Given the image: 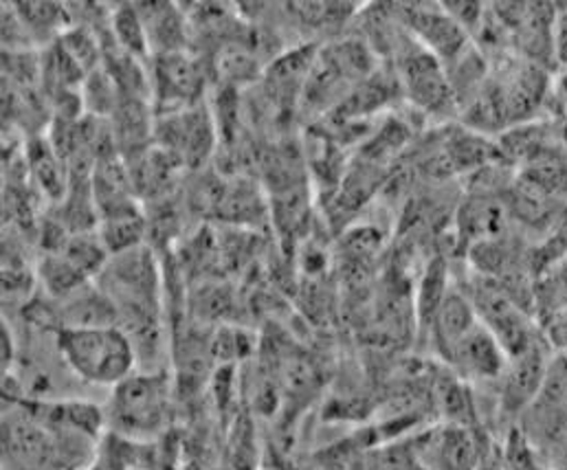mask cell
<instances>
[{
  "label": "cell",
  "instance_id": "7a4b0ae2",
  "mask_svg": "<svg viewBox=\"0 0 567 470\" xmlns=\"http://www.w3.org/2000/svg\"><path fill=\"white\" fill-rule=\"evenodd\" d=\"M169 414V383L163 372L133 374L115 387L111 420L124 438H147L165 427Z\"/></svg>",
  "mask_w": 567,
  "mask_h": 470
},
{
  "label": "cell",
  "instance_id": "7c38bea8",
  "mask_svg": "<svg viewBox=\"0 0 567 470\" xmlns=\"http://www.w3.org/2000/svg\"><path fill=\"white\" fill-rule=\"evenodd\" d=\"M16 7L20 11L18 18L22 20L27 33H55L60 29V20L64 18V13H60V7L49 2H24Z\"/></svg>",
  "mask_w": 567,
  "mask_h": 470
},
{
  "label": "cell",
  "instance_id": "277c9868",
  "mask_svg": "<svg viewBox=\"0 0 567 470\" xmlns=\"http://www.w3.org/2000/svg\"><path fill=\"white\" fill-rule=\"evenodd\" d=\"M506 352L499 341L482 325L466 332L444 352V361L466 380H497L506 372Z\"/></svg>",
  "mask_w": 567,
  "mask_h": 470
},
{
  "label": "cell",
  "instance_id": "4fadbf2b",
  "mask_svg": "<svg viewBox=\"0 0 567 470\" xmlns=\"http://www.w3.org/2000/svg\"><path fill=\"white\" fill-rule=\"evenodd\" d=\"M553 62L567 71V7L557 11L553 22Z\"/></svg>",
  "mask_w": 567,
  "mask_h": 470
},
{
  "label": "cell",
  "instance_id": "52a82bcc",
  "mask_svg": "<svg viewBox=\"0 0 567 470\" xmlns=\"http://www.w3.org/2000/svg\"><path fill=\"white\" fill-rule=\"evenodd\" d=\"M401 75L403 84L408 86V95L416 106L425 111H440L451 104V82L446 80L440 60L421 44L403 51Z\"/></svg>",
  "mask_w": 567,
  "mask_h": 470
},
{
  "label": "cell",
  "instance_id": "5bb4252c",
  "mask_svg": "<svg viewBox=\"0 0 567 470\" xmlns=\"http://www.w3.org/2000/svg\"><path fill=\"white\" fill-rule=\"evenodd\" d=\"M84 470H124V469H120V467H117V464H115V462H111V460H109V458H102V460H100V462H95V464H93V462H91V467H86V469Z\"/></svg>",
  "mask_w": 567,
  "mask_h": 470
},
{
  "label": "cell",
  "instance_id": "ba28073f",
  "mask_svg": "<svg viewBox=\"0 0 567 470\" xmlns=\"http://www.w3.org/2000/svg\"><path fill=\"white\" fill-rule=\"evenodd\" d=\"M161 119V148L176 155L183 165H196L207 157L214 144V128L205 111L194 106Z\"/></svg>",
  "mask_w": 567,
  "mask_h": 470
},
{
  "label": "cell",
  "instance_id": "3957f363",
  "mask_svg": "<svg viewBox=\"0 0 567 470\" xmlns=\"http://www.w3.org/2000/svg\"><path fill=\"white\" fill-rule=\"evenodd\" d=\"M471 302L482 325L499 341L508 356H517L528 347L537 345L533 325L508 295L499 293L497 289L477 286L475 297Z\"/></svg>",
  "mask_w": 567,
  "mask_h": 470
},
{
  "label": "cell",
  "instance_id": "8fae6325",
  "mask_svg": "<svg viewBox=\"0 0 567 470\" xmlns=\"http://www.w3.org/2000/svg\"><path fill=\"white\" fill-rule=\"evenodd\" d=\"M111 35L115 38V42L120 44L122 51H126L128 55H133L137 60H143L150 51L142 15L135 4H122V9L113 13Z\"/></svg>",
  "mask_w": 567,
  "mask_h": 470
},
{
  "label": "cell",
  "instance_id": "9c48e42d",
  "mask_svg": "<svg viewBox=\"0 0 567 470\" xmlns=\"http://www.w3.org/2000/svg\"><path fill=\"white\" fill-rule=\"evenodd\" d=\"M140 15L150 51H154L156 55L183 51L187 31L183 15L172 2H147L140 9Z\"/></svg>",
  "mask_w": 567,
  "mask_h": 470
},
{
  "label": "cell",
  "instance_id": "6da1fadb",
  "mask_svg": "<svg viewBox=\"0 0 567 470\" xmlns=\"http://www.w3.org/2000/svg\"><path fill=\"white\" fill-rule=\"evenodd\" d=\"M55 345L71 372L97 387H117L135 374L137 352L120 325H80L55 330Z\"/></svg>",
  "mask_w": 567,
  "mask_h": 470
},
{
  "label": "cell",
  "instance_id": "5b68a950",
  "mask_svg": "<svg viewBox=\"0 0 567 470\" xmlns=\"http://www.w3.org/2000/svg\"><path fill=\"white\" fill-rule=\"evenodd\" d=\"M152 88L156 100L163 104L165 115L194 108L203 88V73L198 62L187 58L183 51L156 55Z\"/></svg>",
  "mask_w": 567,
  "mask_h": 470
},
{
  "label": "cell",
  "instance_id": "8992f818",
  "mask_svg": "<svg viewBox=\"0 0 567 470\" xmlns=\"http://www.w3.org/2000/svg\"><path fill=\"white\" fill-rule=\"evenodd\" d=\"M401 13L421 46L440 62H455L466 51V29L451 15L426 4H408Z\"/></svg>",
  "mask_w": 567,
  "mask_h": 470
},
{
  "label": "cell",
  "instance_id": "30bf717a",
  "mask_svg": "<svg viewBox=\"0 0 567 470\" xmlns=\"http://www.w3.org/2000/svg\"><path fill=\"white\" fill-rule=\"evenodd\" d=\"M460 222H462L460 227L468 236L480 240V244L493 242L506 229V209L495 198L482 196V198H475L468 205H464Z\"/></svg>",
  "mask_w": 567,
  "mask_h": 470
}]
</instances>
